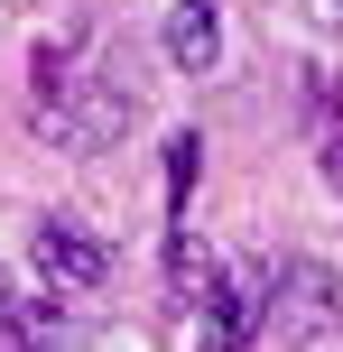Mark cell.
<instances>
[{"label": "cell", "mask_w": 343, "mask_h": 352, "mask_svg": "<svg viewBox=\"0 0 343 352\" xmlns=\"http://www.w3.org/2000/svg\"><path fill=\"white\" fill-rule=\"evenodd\" d=\"M260 324H269V278H260V269H223V278L204 287L195 343H204V352H251Z\"/></svg>", "instance_id": "1"}, {"label": "cell", "mask_w": 343, "mask_h": 352, "mask_svg": "<svg viewBox=\"0 0 343 352\" xmlns=\"http://www.w3.org/2000/svg\"><path fill=\"white\" fill-rule=\"evenodd\" d=\"M28 260H37L47 287H102V278H111V241L84 232V223H47V232L28 241Z\"/></svg>", "instance_id": "2"}, {"label": "cell", "mask_w": 343, "mask_h": 352, "mask_svg": "<svg viewBox=\"0 0 343 352\" xmlns=\"http://www.w3.org/2000/svg\"><path fill=\"white\" fill-rule=\"evenodd\" d=\"M167 56H177L186 74H214V56H223V28H214V10H204V0H186V10L167 19Z\"/></svg>", "instance_id": "3"}, {"label": "cell", "mask_w": 343, "mask_h": 352, "mask_svg": "<svg viewBox=\"0 0 343 352\" xmlns=\"http://www.w3.org/2000/svg\"><path fill=\"white\" fill-rule=\"evenodd\" d=\"M195 167H204V140H195V130H177V140H167V213H186Z\"/></svg>", "instance_id": "4"}, {"label": "cell", "mask_w": 343, "mask_h": 352, "mask_svg": "<svg viewBox=\"0 0 343 352\" xmlns=\"http://www.w3.org/2000/svg\"><path fill=\"white\" fill-rule=\"evenodd\" d=\"M307 10H316V19H325V28H343V0H307Z\"/></svg>", "instance_id": "5"}, {"label": "cell", "mask_w": 343, "mask_h": 352, "mask_svg": "<svg viewBox=\"0 0 343 352\" xmlns=\"http://www.w3.org/2000/svg\"><path fill=\"white\" fill-rule=\"evenodd\" d=\"M0 316H10V287H0Z\"/></svg>", "instance_id": "6"}]
</instances>
